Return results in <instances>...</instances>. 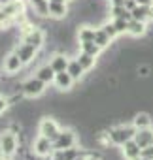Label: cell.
<instances>
[{
    "label": "cell",
    "mask_w": 153,
    "mask_h": 160,
    "mask_svg": "<svg viewBox=\"0 0 153 160\" xmlns=\"http://www.w3.org/2000/svg\"><path fill=\"white\" fill-rule=\"evenodd\" d=\"M19 145H21V139H19V134L13 128L0 130V152L4 156L13 158L19 152Z\"/></svg>",
    "instance_id": "cell-1"
},
{
    "label": "cell",
    "mask_w": 153,
    "mask_h": 160,
    "mask_svg": "<svg viewBox=\"0 0 153 160\" xmlns=\"http://www.w3.org/2000/svg\"><path fill=\"white\" fill-rule=\"evenodd\" d=\"M108 134H110V141H112V145L121 147V145H125L129 139L134 138L136 128L132 126V122H130V124H115V126H112V128L108 130Z\"/></svg>",
    "instance_id": "cell-2"
},
{
    "label": "cell",
    "mask_w": 153,
    "mask_h": 160,
    "mask_svg": "<svg viewBox=\"0 0 153 160\" xmlns=\"http://www.w3.org/2000/svg\"><path fill=\"white\" fill-rule=\"evenodd\" d=\"M61 130H62V128L59 126V122H57L53 117L45 115V117H42V119H40V124H38V134H40V136L49 138L51 141H55V139L59 138Z\"/></svg>",
    "instance_id": "cell-3"
},
{
    "label": "cell",
    "mask_w": 153,
    "mask_h": 160,
    "mask_svg": "<svg viewBox=\"0 0 153 160\" xmlns=\"http://www.w3.org/2000/svg\"><path fill=\"white\" fill-rule=\"evenodd\" d=\"M53 151H55V147L49 138H44L38 134V138L32 141V152L36 158H49L53 154Z\"/></svg>",
    "instance_id": "cell-4"
},
{
    "label": "cell",
    "mask_w": 153,
    "mask_h": 160,
    "mask_svg": "<svg viewBox=\"0 0 153 160\" xmlns=\"http://www.w3.org/2000/svg\"><path fill=\"white\" fill-rule=\"evenodd\" d=\"M76 143H78L76 130H74V128H64V130H61L59 138L53 141V147H55V151H64V149L76 147Z\"/></svg>",
    "instance_id": "cell-5"
},
{
    "label": "cell",
    "mask_w": 153,
    "mask_h": 160,
    "mask_svg": "<svg viewBox=\"0 0 153 160\" xmlns=\"http://www.w3.org/2000/svg\"><path fill=\"white\" fill-rule=\"evenodd\" d=\"M44 92H45V83L42 81V79H38L36 75L29 77L27 81L23 83V94H25V98H40Z\"/></svg>",
    "instance_id": "cell-6"
},
{
    "label": "cell",
    "mask_w": 153,
    "mask_h": 160,
    "mask_svg": "<svg viewBox=\"0 0 153 160\" xmlns=\"http://www.w3.org/2000/svg\"><path fill=\"white\" fill-rule=\"evenodd\" d=\"M13 51L21 57V60H23V62H25V66H27V64H30V62L36 58V55H38V51H40V49L21 40V43H19V45H15V49H13Z\"/></svg>",
    "instance_id": "cell-7"
},
{
    "label": "cell",
    "mask_w": 153,
    "mask_h": 160,
    "mask_svg": "<svg viewBox=\"0 0 153 160\" xmlns=\"http://www.w3.org/2000/svg\"><path fill=\"white\" fill-rule=\"evenodd\" d=\"M2 66H4V72H6V73H17V72L25 66V62L21 60V57H19L15 51H10V53L4 57V60H2Z\"/></svg>",
    "instance_id": "cell-8"
},
{
    "label": "cell",
    "mask_w": 153,
    "mask_h": 160,
    "mask_svg": "<svg viewBox=\"0 0 153 160\" xmlns=\"http://www.w3.org/2000/svg\"><path fill=\"white\" fill-rule=\"evenodd\" d=\"M21 40L27 42V43H30V45H34V47H38V49H42L44 43H45V32L40 27H34L32 30H29L27 34H23Z\"/></svg>",
    "instance_id": "cell-9"
},
{
    "label": "cell",
    "mask_w": 153,
    "mask_h": 160,
    "mask_svg": "<svg viewBox=\"0 0 153 160\" xmlns=\"http://www.w3.org/2000/svg\"><path fill=\"white\" fill-rule=\"evenodd\" d=\"M74 83H76V79L64 70V72H57V75H55V81H53V85L57 87V91H61V92H66V91H70L72 87H74Z\"/></svg>",
    "instance_id": "cell-10"
},
{
    "label": "cell",
    "mask_w": 153,
    "mask_h": 160,
    "mask_svg": "<svg viewBox=\"0 0 153 160\" xmlns=\"http://www.w3.org/2000/svg\"><path fill=\"white\" fill-rule=\"evenodd\" d=\"M121 156L125 160H136L138 156H142V147L134 141V138L129 139L125 145H121Z\"/></svg>",
    "instance_id": "cell-11"
},
{
    "label": "cell",
    "mask_w": 153,
    "mask_h": 160,
    "mask_svg": "<svg viewBox=\"0 0 153 160\" xmlns=\"http://www.w3.org/2000/svg\"><path fill=\"white\" fill-rule=\"evenodd\" d=\"M132 126L136 130H142V128H151L153 126V117L149 111H138L134 113L132 117Z\"/></svg>",
    "instance_id": "cell-12"
},
{
    "label": "cell",
    "mask_w": 153,
    "mask_h": 160,
    "mask_svg": "<svg viewBox=\"0 0 153 160\" xmlns=\"http://www.w3.org/2000/svg\"><path fill=\"white\" fill-rule=\"evenodd\" d=\"M134 141H136L142 149H145V147L153 145V126H151V128L136 130V134H134Z\"/></svg>",
    "instance_id": "cell-13"
},
{
    "label": "cell",
    "mask_w": 153,
    "mask_h": 160,
    "mask_svg": "<svg viewBox=\"0 0 153 160\" xmlns=\"http://www.w3.org/2000/svg\"><path fill=\"white\" fill-rule=\"evenodd\" d=\"M127 34L132 36V38H142V36H145V34H147V23H144V21H136V19H130V21H129Z\"/></svg>",
    "instance_id": "cell-14"
},
{
    "label": "cell",
    "mask_w": 153,
    "mask_h": 160,
    "mask_svg": "<svg viewBox=\"0 0 153 160\" xmlns=\"http://www.w3.org/2000/svg\"><path fill=\"white\" fill-rule=\"evenodd\" d=\"M49 64H51V68H53L55 72H64V70L68 68V64H70V58H68L66 53L59 51V53H55V55L49 58Z\"/></svg>",
    "instance_id": "cell-15"
},
{
    "label": "cell",
    "mask_w": 153,
    "mask_h": 160,
    "mask_svg": "<svg viewBox=\"0 0 153 160\" xmlns=\"http://www.w3.org/2000/svg\"><path fill=\"white\" fill-rule=\"evenodd\" d=\"M55 75H57V72L51 68V64H49V62H47V64H44V66H40V68L36 70V77H38V79H42L45 85H51V83L55 81Z\"/></svg>",
    "instance_id": "cell-16"
},
{
    "label": "cell",
    "mask_w": 153,
    "mask_h": 160,
    "mask_svg": "<svg viewBox=\"0 0 153 160\" xmlns=\"http://www.w3.org/2000/svg\"><path fill=\"white\" fill-rule=\"evenodd\" d=\"M70 13L66 2H49V15L53 19H64Z\"/></svg>",
    "instance_id": "cell-17"
},
{
    "label": "cell",
    "mask_w": 153,
    "mask_h": 160,
    "mask_svg": "<svg viewBox=\"0 0 153 160\" xmlns=\"http://www.w3.org/2000/svg\"><path fill=\"white\" fill-rule=\"evenodd\" d=\"M95 27H91V25H82V27H78V30H76V38H78V42L80 43H83V42H95Z\"/></svg>",
    "instance_id": "cell-18"
},
{
    "label": "cell",
    "mask_w": 153,
    "mask_h": 160,
    "mask_svg": "<svg viewBox=\"0 0 153 160\" xmlns=\"http://www.w3.org/2000/svg\"><path fill=\"white\" fill-rule=\"evenodd\" d=\"M76 58H78V62L83 66V70H85V72H91V70L97 66V58H98V57H93V55H89V53L80 51L78 55H76Z\"/></svg>",
    "instance_id": "cell-19"
},
{
    "label": "cell",
    "mask_w": 153,
    "mask_h": 160,
    "mask_svg": "<svg viewBox=\"0 0 153 160\" xmlns=\"http://www.w3.org/2000/svg\"><path fill=\"white\" fill-rule=\"evenodd\" d=\"M66 72L76 79V81H80V79H83V75H85V70H83V66L78 62V58H70V64H68V68H66Z\"/></svg>",
    "instance_id": "cell-20"
},
{
    "label": "cell",
    "mask_w": 153,
    "mask_h": 160,
    "mask_svg": "<svg viewBox=\"0 0 153 160\" xmlns=\"http://www.w3.org/2000/svg\"><path fill=\"white\" fill-rule=\"evenodd\" d=\"M112 42H113V40H112V38L106 34V30H104L102 27H98V28L95 30V43H97L100 49H106V47H110V45H112Z\"/></svg>",
    "instance_id": "cell-21"
},
{
    "label": "cell",
    "mask_w": 153,
    "mask_h": 160,
    "mask_svg": "<svg viewBox=\"0 0 153 160\" xmlns=\"http://www.w3.org/2000/svg\"><path fill=\"white\" fill-rule=\"evenodd\" d=\"M29 2L40 17H51L49 15V0H29Z\"/></svg>",
    "instance_id": "cell-22"
},
{
    "label": "cell",
    "mask_w": 153,
    "mask_h": 160,
    "mask_svg": "<svg viewBox=\"0 0 153 160\" xmlns=\"http://www.w3.org/2000/svg\"><path fill=\"white\" fill-rule=\"evenodd\" d=\"M130 13H132V19H136V21H144V23H147V21H151L149 19V6H136L134 10H130Z\"/></svg>",
    "instance_id": "cell-23"
},
{
    "label": "cell",
    "mask_w": 153,
    "mask_h": 160,
    "mask_svg": "<svg viewBox=\"0 0 153 160\" xmlns=\"http://www.w3.org/2000/svg\"><path fill=\"white\" fill-rule=\"evenodd\" d=\"M110 15H112V17H123V19H127V21L132 19L130 10H127L125 6H110Z\"/></svg>",
    "instance_id": "cell-24"
},
{
    "label": "cell",
    "mask_w": 153,
    "mask_h": 160,
    "mask_svg": "<svg viewBox=\"0 0 153 160\" xmlns=\"http://www.w3.org/2000/svg\"><path fill=\"white\" fill-rule=\"evenodd\" d=\"M151 73H153V66H151L149 62H140V64H136V75H138L140 79H149Z\"/></svg>",
    "instance_id": "cell-25"
},
{
    "label": "cell",
    "mask_w": 153,
    "mask_h": 160,
    "mask_svg": "<svg viewBox=\"0 0 153 160\" xmlns=\"http://www.w3.org/2000/svg\"><path fill=\"white\" fill-rule=\"evenodd\" d=\"M80 51L89 53V55H93V57H98L102 49H100L95 42H83V43H80Z\"/></svg>",
    "instance_id": "cell-26"
},
{
    "label": "cell",
    "mask_w": 153,
    "mask_h": 160,
    "mask_svg": "<svg viewBox=\"0 0 153 160\" xmlns=\"http://www.w3.org/2000/svg\"><path fill=\"white\" fill-rule=\"evenodd\" d=\"M100 27H102V28L106 30V34H108V36H110L112 40H115V38L119 36V30L115 28V25H113V21H104V23H102Z\"/></svg>",
    "instance_id": "cell-27"
},
{
    "label": "cell",
    "mask_w": 153,
    "mask_h": 160,
    "mask_svg": "<svg viewBox=\"0 0 153 160\" xmlns=\"http://www.w3.org/2000/svg\"><path fill=\"white\" fill-rule=\"evenodd\" d=\"M112 21H113L115 28L119 30V34H123V32L127 34V28H129V21H127V19H123V17H113Z\"/></svg>",
    "instance_id": "cell-28"
},
{
    "label": "cell",
    "mask_w": 153,
    "mask_h": 160,
    "mask_svg": "<svg viewBox=\"0 0 153 160\" xmlns=\"http://www.w3.org/2000/svg\"><path fill=\"white\" fill-rule=\"evenodd\" d=\"M10 106H12V104H10V100H8V96H2V94H0V115H4Z\"/></svg>",
    "instance_id": "cell-29"
},
{
    "label": "cell",
    "mask_w": 153,
    "mask_h": 160,
    "mask_svg": "<svg viewBox=\"0 0 153 160\" xmlns=\"http://www.w3.org/2000/svg\"><path fill=\"white\" fill-rule=\"evenodd\" d=\"M136 4H140V6H151L153 0H136Z\"/></svg>",
    "instance_id": "cell-30"
},
{
    "label": "cell",
    "mask_w": 153,
    "mask_h": 160,
    "mask_svg": "<svg viewBox=\"0 0 153 160\" xmlns=\"http://www.w3.org/2000/svg\"><path fill=\"white\" fill-rule=\"evenodd\" d=\"M110 6H125V0H110Z\"/></svg>",
    "instance_id": "cell-31"
},
{
    "label": "cell",
    "mask_w": 153,
    "mask_h": 160,
    "mask_svg": "<svg viewBox=\"0 0 153 160\" xmlns=\"http://www.w3.org/2000/svg\"><path fill=\"white\" fill-rule=\"evenodd\" d=\"M87 160H102V158L97 156V154H87Z\"/></svg>",
    "instance_id": "cell-32"
},
{
    "label": "cell",
    "mask_w": 153,
    "mask_h": 160,
    "mask_svg": "<svg viewBox=\"0 0 153 160\" xmlns=\"http://www.w3.org/2000/svg\"><path fill=\"white\" fill-rule=\"evenodd\" d=\"M74 160H87V156H85V154H80V156H76Z\"/></svg>",
    "instance_id": "cell-33"
},
{
    "label": "cell",
    "mask_w": 153,
    "mask_h": 160,
    "mask_svg": "<svg viewBox=\"0 0 153 160\" xmlns=\"http://www.w3.org/2000/svg\"><path fill=\"white\" fill-rule=\"evenodd\" d=\"M149 19H151V21H153V4H151V6H149Z\"/></svg>",
    "instance_id": "cell-34"
},
{
    "label": "cell",
    "mask_w": 153,
    "mask_h": 160,
    "mask_svg": "<svg viewBox=\"0 0 153 160\" xmlns=\"http://www.w3.org/2000/svg\"><path fill=\"white\" fill-rule=\"evenodd\" d=\"M136 160H151V158H147V156H138Z\"/></svg>",
    "instance_id": "cell-35"
},
{
    "label": "cell",
    "mask_w": 153,
    "mask_h": 160,
    "mask_svg": "<svg viewBox=\"0 0 153 160\" xmlns=\"http://www.w3.org/2000/svg\"><path fill=\"white\" fill-rule=\"evenodd\" d=\"M49 2H68V0H49Z\"/></svg>",
    "instance_id": "cell-36"
}]
</instances>
